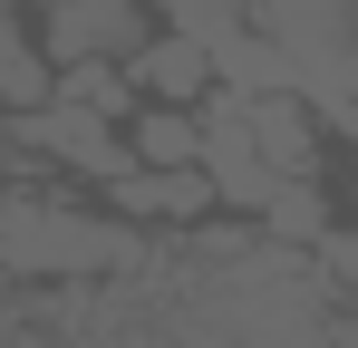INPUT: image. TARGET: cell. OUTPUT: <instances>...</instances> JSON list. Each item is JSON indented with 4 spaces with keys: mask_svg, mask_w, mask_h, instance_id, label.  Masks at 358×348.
I'll return each mask as SVG.
<instances>
[{
    "mask_svg": "<svg viewBox=\"0 0 358 348\" xmlns=\"http://www.w3.org/2000/svg\"><path fill=\"white\" fill-rule=\"evenodd\" d=\"M10 10L39 20V39L59 49V68H78V58H126L136 68V49L165 29L155 0H10Z\"/></svg>",
    "mask_w": 358,
    "mask_h": 348,
    "instance_id": "7a4b0ae2",
    "label": "cell"
},
{
    "mask_svg": "<svg viewBox=\"0 0 358 348\" xmlns=\"http://www.w3.org/2000/svg\"><path fill=\"white\" fill-rule=\"evenodd\" d=\"M126 136H136V165H203L213 116H203V107H165V97H145V107L126 116Z\"/></svg>",
    "mask_w": 358,
    "mask_h": 348,
    "instance_id": "8992f818",
    "label": "cell"
},
{
    "mask_svg": "<svg viewBox=\"0 0 358 348\" xmlns=\"http://www.w3.org/2000/svg\"><path fill=\"white\" fill-rule=\"evenodd\" d=\"M10 136L49 145V165H59V174H78V184H117V174L136 165V136H126V116L78 107V97H59V107H39V116H10Z\"/></svg>",
    "mask_w": 358,
    "mask_h": 348,
    "instance_id": "3957f363",
    "label": "cell"
},
{
    "mask_svg": "<svg viewBox=\"0 0 358 348\" xmlns=\"http://www.w3.org/2000/svg\"><path fill=\"white\" fill-rule=\"evenodd\" d=\"M136 261V232L107 213H78L49 194H20L10 203V271L20 281H49V271H126Z\"/></svg>",
    "mask_w": 358,
    "mask_h": 348,
    "instance_id": "6da1fadb",
    "label": "cell"
},
{
    "mask_svg": "<svg viewBox=\"0 0 358 348\" xmlns=\"http://www.w3.org/2000/svg\"><path fill=\"white\" fill-rule=\"evenodd\" d=\"M320 261H329V271L358 290V232H329V242H320Z\"/></svg>",
    "mask_w": 358,
    "mask_h": 348,
    "instance_id": "52a82bcc",
    "label": "cell"
},
{
    "mask_svg": "<svg viewBox=\"0 0 358 348\" xmlns=\"http://www.w3.org/2000/svg\"><path fill=\"white\" fill-rule=\"evenodd\" d=\"M136 87L145 97H165V107H213V87H223V49L203 39V29H155L145 49H136Z\"/></svg>",
    "mask_w": 358,
    "mask_h": 348,
    "instance_id": "277c9868",
    "label": "cell"
},
{
    "mask_svg": "<svg viewBox=\"0 0 358 348\" xmlns=\"http://www.w3.org/2000/svg\"><path fill=\"white\" fill-rule=\"evenodd\" d=\"M107 194H117V213H145V223H213L223 213L213 165H126Z\"/></svg>",
    "mask_w": 358,
    "mask_h": 348,
    "instance_id": "5b68a950",
    "label": "cell"
}]
</instances>
